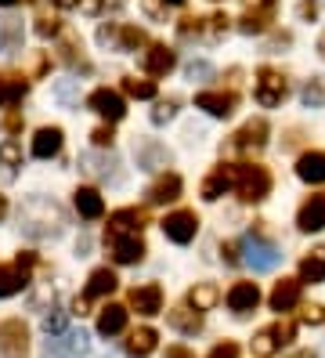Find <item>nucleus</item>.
I'll return each mask as SVG.
<instances>
[{
  "label": "nucleus",
  "instance_id": "22",
  "mask_svg": "<svg viewBox=\"0 0 325 358\" xmlns=\"http://www.w3.org/2000/svg\"><path fill=\"white\" fill-rule=\"evenodd\" d=\"M173 62H178V55H173L166 44H148V51H145V73L148 76H166L173 69Z\"/></svg>",
  "mask_w": 325,
  "mask_h": 358
},
{
  "label": "nucleus",
  "instance_id": "18",
  "mask_svg": "<svg viewBox=\"0 0 325 358\" xmlns=\"http://www.w3.org/2000/svg\"><path fill=\"white\" fill-rule=\"evenodd\" d=\"M257 304H260V289H257V282H235L231 289H228V308L243 319V315H250V311H257Z\"/></svg>",
  "mask_w": 325,
  "mask_h": 358
},
{
  "label": "nucleus",
  "instance_id": "1",
  "mask_svg": "<svg viewBox=\"0 0 325 358\" xmlns=\"http://www.w3.org/2000/svg\"><path fill=\"white\" fill-rule=\"evenodd\" d=\"M65 224H69V217H65L62 203H55L51 196H29L18 206V228L29 239H58Z\"/></svg>",
  "mask_w": 325,
  "mask_h": 358
},
{
  "label": "nucleus",
  "instance_id": "42",
  "mask_svg": "<svg viewBox=\"0 0 325 358\" xmlns=\"http://www.w3.org/2000/svg\"><path fill=\"white\" fill-rule=\"evenodd\" d=\"M178 29H181L185 40H203V36H206V18L188 15V18H181V22H178Z\"/></svg>",
  "mask_w": 325,
  "mask_h": 358
},
{
  "label": "nucleus",
  "instance_id": "6",
  "mask_svg": "<svg viewBox=\"0 0 325 358\" xmlns=\"http://www.w3.org/2000/svg\"><path fill=\"white\" fill-rule=\"evenodd\" d=\"M80 171L91 174V178L101 181V185H113V188H120V185L127 181L123 163H120L113 152H83V156H80Z\"/></svg>",
  "mask_w": 325,
  "mask_h": 358
},
{
  "label": "nucleus",
  "instance_id": "21",
  "mask_svg": "<svg viewBox=\"0 0 325 358\" xmlns=\"http://www.w3.org/2000/svg\"><path fill=\"white\" fill-rule=\"evenodd\" d=\"M271 18H275V4H250L246 8V15L238 18V29L243 33H264L268 26H271Z\"/></svg>",
  "mask_w": 325,
  "mask_h": 358
},
{
  "label": "nucleus",
  "instance_id": "45",
  "mask_svg": "<svg viewBox=\"0 0 325 358\" xmlns=\"http://www.w3.org/2000/svg\"><path fill=\"white\" fill-rule=\"evenodd\" d=\"M300 322L303 326H322L325 322V308L322 304H308V308L300 311Z\"/></svg>",
  "mask_w": 325,
  "mask_h": 358
},
{
  "label": "nucleus",
  "instance_id": "15",
  "mask_svg": "<svg viewBox=\"0 0 325 358\" xmlns=\"http://www.w3.org/2000/svg\"><path fill=\"white\" fill-rule=\"evenodd\" d=\"M235 105H238V98L231 91H203V94H195V109H203V113H210L217 120H228L235 113Z\"/></svg>",
  "mask_w": 325,
  "mask_h": 358
},
{
  "label": "nucleus",
  "instance_id": "37",
  "mask_svg": "<svg viewBox=\"0 0 325 358\" xmlns=\"http://www.w3.org/2000/svg\"><path fill=\"white\" fill-rule=\"evenodd\" d=\"M58 58H62L69 69H76V73H91V62L83 58V48H80V40H76V36H65V40H62Z\"/></svg>",
  "mask_w": 325,
  "mask_h": 358
},
{
  "label": "nucleus",
  "instance_id": "38",
  "mask_svg": "<svg viewBox=\"0 0 325 358\" xmlns=\"http://www.w3.org/2000/svg\"><path fill=\"white\" fill-rule=\"evenodd\" d=\"M300 101L308 105V109H325V73H318V76H311L308 83H303Z\"/></svg>",
  "mask_w": 325,
  "mask_h": 358
},
{
  "label": "nucleus",
  "instance_id": "16",
  "mask_svg": "<svg viewBox=\"0 0 325 358\" xmlns=\"http://www.w3.org/2000/svg\"><path fill=\"white\" fill-rule=\"evenodd\" d=\"M141 228H145V210L127 206V210L108 214V231L105 236H141Z\"/></svg>",
  "mask_w": 325,
  "mask_h": 358
},
{
  "label": "nucleus",
  "instance_id": "32",
  "mask_svg": "<svg viewBox=\"0 0 325 358\" xmlns=\"http://www.w3.org/2000/svg\"><path fill=\"white\" fill-rule=\"evenodd\" d=\"M127 329V308L123 304H108L98 311V333L101 336H120Z\"/></svg>",
  "mask_w": 325,
  "mask_h": 358
},
{
  "label": "nucleus",
  "instance_id": "3",
  "mask_svg": "<svg viewBox=\"0 0 325 358\" xmlns=\"http://www.w3.org/2000/svg\"><path fill=\"white\" fill-rule=\"evenodd\" d=\"M293 336H296V322L278 319V322H271V326H264V329H257L253 341H250V348H253L257 358H271V355H278L282 348H289Z\"/></svg>",
  "mask_w": 325,
  "mask_h": 358
},
{
  "label": "nucleus",
  "instance_id": "60",
  "mask_svg": "<svg viewBox=\"0 0 325 358\" xmlns=\"http://www.w3.org/2000/svg\"><path fill=\"white\" fill-rule=\"evenodd\" d=\"M289 358H315V351H296V355H289Z\"/></svg>",
  "mask_w": 325,
  "mask_h": 358
},
{
  "label": "nucleus",
  "instance_id": "28",
  "mask_svg": "<svg viewBox=\"0 0 325 358\" xmlns=\"http://www.w3.org/2000/svg\"><path fill=\"white\" fill-rule=\"evenodd\" d=\"M181 196V178L178 174H173V171H166L156 185H152L148 188V203L152 206H163V203H173V199H178Z\"/></svg>",
  "mask_w": 325,
  "mask_h": 358
},
{
  "label": "nucleus",
  "instance_id": "50",
  "mask_svg": "<svg viewBox=\"0 0 325 358\" xmlns=\"http://www.w3.org/2000/svg\"><path fill=\"white\" fill-rule=\"evenodd\" d=\"M141 4H145V11L156 18V22H166V4L163 0H141Z\"/></svg>",
  "mask_w": 325,
  "mask_h": 358
},
{
  "label": "nucleus",
  "instance_id": "41",
  "mask_svg": "<svg viewBox=\"0 0 325 358\" xmlns=\"http://www.w3.org/2000/svg\"><path fill=\"white\" fill-rule=\"evenodd\" d=\"M123 91L130 98H156V83H152V80H138V76H123Z\"/></svg>",
  "mask_w": 325,
  "mask_h": 358
},
{
  "label": "nucleus",
  "instance_id": "52",
  "mask_svg": "<svg viewBox=\"0 0 325 358\" xmlns=\"http://www.w3.org/2000/svg\"><path fill=\"white\" fill-rule=\"evenodd\" d=\"M296 11H300V18H315L318 15V4H315V0H300Z\"/></svg>",
  "mask_w": 325,
  "mask_h": 358
},
{
  "label": "nucleus",
  "instance_id": "33",
  "mask_svg": "<svg viewBox=\"0 0 325 358\" xmlns=\"http://www.w3.org/2000/svg\"><path fill=\"white\" fill-rule=\"evenodd\" d=\"M26 91H29V83H26V76H15V73H4V76H0V109H8V105L22 101V98H26Z\"/></svg>",
  "mask_w": 325,
  "mask_h": 358
},
{
  "label": "nucleus",
  "instance_id": "63",
  "mask_svg": "<svg viewBox=\"0 0 325 358\" xmlns=\"http://www.w3.org/2000/svg\"><path fill=\"white\" fill-rule=\"evenodd\" d=\"M163 4H185V0H163Z\"/></svg>",
  "mask_w": 325,
  "mask_h": 358
},
{
  "label": "nucleus",
  "instance_id": "17",
  "mask_svg": "<svg viewBox=\"0 0 325 358\" xmlns=\"http://www.w3.org/2000/svg\"><path fill=\"white\" fill-rule=\"evenodd\" d=\"M296 228L300 231H322L325 228V192L311 196L308 203L296 210Z\"/></svg>",
  "mask_w": 325,
  "mask_h": 358
},
{
  "label": "nucleus",
  "instance_id": "2",
  "mask_svg": "<svg viewBox=\"0 0 325 358\" xmlns=\"http://www.w3.org/2000/svg\"><path fill=\"white\" fill-rule=\"evenodd\" d=\"M231 188L238 192V199H243V203L268 199V192H271L268 166H260V163H238V166H231Z\"/></svg>",
  "mask_w": 325,
  "mask_h": 358
},
{
  "label": "nucleus",
  "instance_id": "23",
  "mask_svg": "<svg viewBox=\"0 0 325 358\" xmlns=\"http://www.w3.org/2000/svg\"><path fill=\"white\" fill-rule=\"evenodd\" d=\"M22 174V149L15 141L0 145V185H15Z\"/></svg>",
  "mask_w": 325,
  "mask_h": 358
},
{
  "label": "nucleus",
  "instance_id": "46",
  "mask_svg": "<svg viewBox=\"0 0 325 358\" xmlns=\"http://www.w3.org/2000/svg\"><path fill=\"white\" fill-rule=\"evenodd\" d=\"M243 355V348H238L235 341H221V344H213V351L206 358H238Z\"/></svg>",
  "mask_w": 325,
  "mask_h": 358
},
{
  "label": "nucleus",
  "instance_id": "14",
  "mask_svg": "<svg viewBox=\"0 0 325 358\" xmlns=\"http://www.w3.org/2000/svg\"><path fill=\"white\" fill-rule=\"evenodd\" d=\"M130 308H134L138 315H145V319H152V315L163 311V289L156 282H145V286H134L130 289Z\"/></svg>",
  "mask_w": 325,
  "mask_h": 358
},
{
  "label": "nucleus",
  "instance_id": "59",
  "mask_svg": "<svg viewBox=\"0 0 325 358\" xmlns=\"http://www.w3.org/2000/svg\"><path fill=\"white\" fill-rule=\"evenodd\" d=\"M4 214H8V199L0 196V221H4Z\"/></svg>",
  "mask_w": 325,
  "mask_h": 358
},
{
  "label": "nucleus",
  "instance_id": "25",
  "mask_svg": "<svg viewBox=\"0 0 325 358\" xmlns=\"http://www.w3.org/2000/svg\"><path fill=\"white\" fill-rule=\"evenodd\" d=\"M29 286V271L18 268V264H0V301L4 297H15Z\"/></svg>",
  "mask_w": 325,
  "mask_h": 358
},
{
  "label": "nucleus",
  "instance_id": "62",
  "mask_svg": "<svg viewBox=\"0 0 325 358\" xmlns=\"http://www.w3.org/2000/svg\"><path fill=\"white\" fill-rule=\"evenodd\" d=\"M318 55H322V58H325V36H322V40H318Z\"/></svg>",
  "mask_w": 325,
  "mask_h": 358
},
{
  "label": "nucleus",
  "instance_id": "57",
  "mask_svg": "<svg viewBox=\"0 0 325 358\" xmlns=\"http://www.w3.org/2000/svg\"><path fill=\"white\" fill-rule=\"evenodd\" d=\"M73 315H80V319H83V315H87V301L76 297V301H73Z\"/></svg>",
  "mask_w": 325,
  "mask_h": 358
},
{
  "label": "nucleus",
  "instance_id": "24",
  "mask_svg": "<svg viewBox=\"0 0 325 358\" xmlns=\"http://www.w3.org/2000/svg\"><path fill=\"white\" fill-rule=\"evenodd\" d=\"M296 178L308 185H325V152H303L296 159Z\"/></svg>",
  "mask_w": 325,
  "mask_h": 358
},
{
  "label": "nucleus",
  "instance_id": "51",
  "mask_svg": "<svg viewBox=\"0 0 325 358\" xmlns=\"http://www.w3.org/2000/svg\"><path fill=\"white\" fill-rule=\"evenodd\" d=\"M221 250H224V261H228V264H238V261H243V257H238V243H224Z\"/></svg>",
  "mask_w": 325,
  "mask_h": 358
},
{
  "label": "nucleus",
  "instance_id": "40",
  "mask_svg": "<svg viewBox=\"0 0 325 358\" xmlns=\"http://www.w3.org/2000/svg\"><path fill=\"white\" fill-rule=\"evenodd\" d=\"M138 48H145V33L138 26H120L116 51H138Z\"/></svg>",
  "mask_w": 325,
  "mask_h": 358
},
{
  "label": "nucleus",
  "instance_id": "29",
  "mask_svg": "<svg viewBox=\"0 0 325 358\" xmlns=\"http://www.w3.org/2000/svg\"><path fill=\"white\" fill-rule=\"evenodd\" d=\"M62 127H40L36 131V138H33V156L36 159H51V156H58L62 152Z\"/></svg>",
  "mask_w": 325,
  "mask_h": 358
},
{
  "label": "nucleus",
  "instance_id": "56",
  "mask_svg": "<svg viewBox=\"0 0 325 358\" xmlns=\"http://www.w3.org/2000/svg\"><path fill=\"white\" fill-rule=\"evenodd\" d=\"M51 4H55V8H62V11H69V8H76V4H80V0H51Z\"/></svg>",
  "mask_w": 325,
  "mask_h": 358
},
{
  "label": "nucleus",
  "instance_id": "12",
  "mask_svg": "<svg viewBox=\"0 0 325 358\" xmlns=\"http://www.w3.org/2000/svg\"><path fill=\"white\" fill-rule=\"evenodd\" d=\"M105 246L116 264H138L145 261V243L141 236H105Z\"/></svg>",
  "mask_w": 325,
  "mask_h": 358
},
{
  "label": "nucleus",
  "instance_id": "11",
  "mask_svg": "<svg viewBox=\"0 0 325 358\" xmlns=\"http://www.w3.org/2000/svg\"><path fill=\"white\" fill-rule=\"evenodd\" d=\"M134 159H138L141 171H166L170 166V149L159 145L156 138H141V141H134Z\"/></svg>",
  "mask_w": 325,
  "mask_h": 358
},
{
  "label": "nucleus",
  "instance_id": "13",
  "mask_svg": "<svg viewBox=\"0 0 325 358\" xmlns=\"http://www.w3.org/2000/svg\"><path fill=\"white\" fill-rule=\"evenodd\" d=\"M87 105H91V109H94L98 116H105L108 123H116V120H123V116H127V101H123V94L108 91V87H98V91H91Z\"/></svg>",
  "mask_w": 325,
  "mask_h": 358
},
{
  "label": "nucleus",
  "instance_id": "49",
  "mask_svg": "<svg viewBox=\"0 0 325 358\" xmlns=\"http://www.w3.org/2000/svg\"><path fill=\"white\" fill-rule=\"evenodd\" d=\"M91 141L98 145V149H113V141H116V134H113V127H98V131L91 134Z\"/></svg>",
  "mask_w": 325,
  "mask_h": 358
},
{
  "label": "nucleus",
  "instance_id": "7",
  "mask_svg": "<svg viewBox=\"0 0 325 358\" xmlns=\"http://www.w3.org/2000/svg\"><path fill=\"white\" fill-rule=\"evenodd\" d=\"M87 348H91V336L83 329H65L62 336H48L43 341V358H83Z\"/></svg>",
  "mask_w": 325,
  "mask_h": 358
},
{
  "label": "nucleus",
  "instance_id": "36",
  "mask_svg": "<svg viewBox=\"0 0 325 358\" xmlns=\"http://www.w3.org/2000/svg\"><path fill=\"white\" fill-rule=\"evenodd\" d=\"M217 301H221V289H217L213 282H195L192 289H188V308H195V311H210Z\"/></svg>",
  "mask_w": 325,
  "mask_h": 358
},
{
  "label": "nucleus",
  "instance_id": "9",
  "mask_svg": "<svg viewBox=\"0 0 325 358\" xmlns=\"http://www.w3.org/2000/svg\"><path fill=\"white\" fill-rule=\"evenodd\" d=\"M0 355L4 358H29V326L22 319L0 322Z\"/></svg>",
  "mask_w": 325,
  "mask_h": 358
},
{
  "label": "nucleus",
  "instance_id": "19",
  "mask_svg": "<svg viewBox=\"0 0 325 358\" xmlns=\"http://www.w3.org/2000/svg\"><path fill=\"white\" fill-rule=\"evenodd\" d=\"M268 304H271V311H278V315H282V311H293V308L300 304V279H282V282H275Z\"/></svg>",
  "mask_w": 325,
  "mask_h": 358
},
{
  "label": "nucleus",
  "instance_id": "26",
  "mask_svg": "<svg viewBox=\"0 0 325 358\" xmlns=\"http://www.w3.org/2000/svg\"><path fill=\"white\" fill-rule=\"evenodd\" d=\"M22 51V18L0 15V55H18Z\"/></svg>",
  "mask_w": 325,
  "mask_h": 358
},
{
  "label": "nucleus",
  "instance_id": "48",
  "mask_svg": "<svg viewBox=\"0 0 325 358\" xmlns=\"http://www.w3.org/2000/svg\"><path fill=\"white\" fill-rule=\"evenodd\" d=\"M185 73H188V80H210L213 76V66H210V62H192Z\"/></svg>",
  "mask_w": 325,
  "mask_h": 358
},
{
  "label": "nucleus",
  "instance_id": "34",
  "mask_svg": "<svg viewBox=\"0 0 325 358\" xmlns=\"http://www.w3.org/2000/svg\"><path fill=\"white\" fill-rule=\"evenodd\" d=\"M300 282H325V246L311 250L308 257L300 261Z\"/></svg>",
  "mask_w": 325,
  "mask_h": 358
},
{
  "label": "nucleus",
  "instance_id": "44",
  "mask_svg": "<svg viewBox=\"0 0 325 358\" xmlns=\"http://www.w3.org/2000/svg\"><path fill=\"white\" fill-rule=\"evenodd\" d=\"M58 33H62V22H58V18H48V15L36 18V36L48 40V36H58Z\"/></svg>",
  "mask_w": 325,
  "mask_h": 358
},
{
  "label": "nucleus",
  "instance_id": "58",
  "mask_svg": "<svg viewBox=\"0 0 325 358\" xmlns=\"http://www.w3.org/2000/svg\"><path fill=\"white\" fill-rule=\"evenodd\" d=\"M98 4H101V11H105V8H113V11H116V8L127 4V0H98Z\"/></svg>",
  "mask_w": 325,
  "mask_h": 358
},
{
  "label": "nucleus",
  "instance_id": "27",
  "mask_svg": "<svg viewBox=\"0 0 325 358\" xmlns=\"http://www.w3.org/2000/svg\"><path fill=\"white\" fill-rule=\"evenodd\" d=\"M120 286L116 279V271L113 268H94L91 271V279H87V293H83V301H94V297H108Z\"/></svg>",
  "mask_w": 325,
  "mask_h": 358
},
{
  "label": "nucleus",
  "instance_id": "54",
  "mask_svg": "<svg viewBox=\"0 0 325 358\" xmlns=\"http://www.w3.org/2000/svg\"><path fill=\"white\" fill-rule=\"evenodd\" d=\"M80 8H83L87 15H101V4H98V0H80Z\"/></svg>",
  "mask_w": 325,
  "mask_h": 358
},
{
  "label": "nucleus",
  "instance_id": "43",
  "mask_svg": "<svg viewBox=\"0 0 325 358\" xmlns=\"http://www.w3.org/2000/svg\"><path fill=\"white\" fill-rule=\"evenodd\" d=\"M173 116H178V98H163V101H156V109H152V123H156V127L170 123Z\"/></svg>",
  "mask_w": 325,
  "mask_h": 358
},
{
  "label": "nucleus",
  "instance_id": "8",
  "mask_svg": "<svg viewBox=\"0 0 325 358\" xmlns=\"http://www.w3.org/2000/svg\"><path fill=\"white\" fill-rule=\"evenodd\" d=\"M268 134H271L268 120H264V116H257V120L243 123V127L231 134L228 152H257V149H264V145H268Z\"/></svg>",
  "mask_w": 325,
  "mask_h": 358
},
{
  "label": "nucleus",
  "instance_id": "30",
  "mask_svg": "<svg viewBox=\"0 0 325 358\" xmlns=\"http://www.w3.org/2000/svg\"><path fill=\"white\" fill-rule=\"evenodd\" d=\"M73 203H76V210H80V217H87V221H98V217L105 214V199L98 196V188H76Z\"/></svg>",
  "mask_w": 325,
  "mask_h": 358
},
{
  "label": "nucleus",
  "instance_id": "4",
  "mask_svg": "<svg viewBox=\"0 0 325 358\" xmlns=\"http://www.w3.org/2000/svg\"><path fill=\"white\" fill-rule=\"evenodd\" d=\"M238 250H243V261L253 268V271H271V268H278V261H282V246L278 243H271L268 236H260V231H250V236L238 243Z\"/></svg>",
  "mask_w": 325,
  "mask_h": 358
},
{
  "label": "nucleus",
  "instance_id": "35",
  "mask_svg": "<svg viewBox=\"0 0 325 358\" xmlns=\"http://www.w3.org/2000/svg\"><path fill=\"white\" fill-rule=\"evenodd\" d=\"M231 188V166H217V171L203 181V199L206 203H217L224 192Z\"/></svg>",
  "mask_w": 325,
  "mask_h": 358
},
{
  "label": "nucleus",
  "instance_id": "55",
  "mask_svg": "<svg viewBox=\"0 0 325 358\" xmlns=\"http://www.w3.org/2000/svg\"><path fill=\"white\" fill-rule=\"evenodd\" d=\"M18 127H22V116H18V113H11V116H8V131L15 134Z\"/></svg>",
  "mask_w": 325,
  "mask_h": 358
},
{
  "label": "nucleus",
  "instance_id": "61",
  "mask_svg": "<svg viewBox=\"0 0 325 358\" xmlns=\"http://www.w3.org/2000/svg\"><path fill=\"white\" fill-rule=\"evenodd\" d=\"M18 4V0H0V8H15Z\"/></svg>",
  "mask_w": 325,
  "mask_h": 358
},
{
  "label": "nucleus",
  "instance_id": "39",
  "mask_svg": "<svg viewBox=\"0 0 325 358\" xmlns=\"http://www.w3.org/2000/svg\"><path fill=\"white\" fill-rule=\"evenodd\" d=\"M40 326H43L48 336H62L65 329H69V315L58 311V308H48V311H43V319H40Z\"/></svg>",
  "mask_w": 325,
  "mask_h": 358
},
{
  "label": "nucleus",
  "instance_id": "10",
  "mask_svg": "<svg viewBox=\"0 0 325 358\" xmlns=\"http://www.w3.org/2000/svg\"><path fill=\"white\" fill-rule=\"evenodd\" d=\"M195 231H199V217H195V210H173V214L163 217V236L170 243H178V246L192 243Z\"/></svg>",
  "mask_w": 325,
  "mask_h": 358
},
{
  "label": "nucleus",
  "instance_id": "47",
  "mask_svg": "<svg viewBox=\"0 0 325 358\" xmlns=\"http://www.w3.org/2000/svg\"><path fill=\"white\" fill-rule=\"evenodd\" d=\"M116 40H120V26H98V44L101 48H113L116 51Z\"/></svg>",
  "mask_w": 325,
  "mask_h": 358
},
{
  "label": "nucleus",
  "instance_id": "5",
  "mask_svg": "<svg viewBox=\"0 0 325 358\" xmlns=\"http://www.w3.org/2000/svg\"><path fill=\"white\" fill-rule=\"evenodd\" d=\"M289 94V83H286V73L282 69H271V66H260L257 76H253V98L264 105V109H275L282 105Z\"/></svg>",
  "mask_w": 325,
  "mask_h": 358
},
{
  "label": "nucleus",
  "instance_id": "53",
  "mask_svg": "<svg viewBox=\"0 0 325 358\" xmlns=\"http://www.w3.org/2000/svg\"><path fill=\"white\" fill-rule=\"evenodd\" d=\"M163 358H195L188 348H181V344H173V348H166V355Z\"/></svg>",
  "mask_w": 325,
  "mask_h": 358
},
{
  "label": "nucleus",
  "instance_id": "31",
  "mask_svg": "<svg viewBox=\"0 0 325 358\" xmlns=\"http://www.w3.org/2000/svg\"><path fill=\"white\" fill-rule=\"evenodd\" d=\"M166 322L178 329V333H185V336H195V333L203 329V315L195 311V308H188V304H181V308H173L166 315Z\"/></svg>",
  "mask_w": 325,
  "mask_h": 358
},
{
  "label": "nucleus",
  "instance_id": "20",
  "mask_svg": "<svg viewBox=\"0 0 325 358\" xmlns=\"http://www.w3.org/2000/svg\"><path fill=\"white\" fill-rule=\"evenodd\" d=\"M156 344H159V333L152 329V326H141V329H134L123 341V348H127V355L130 358H148L152 351H156Z\"/></svg>",
  "mask_w": 325,
  "mask_h": 358
}]
</instances>
